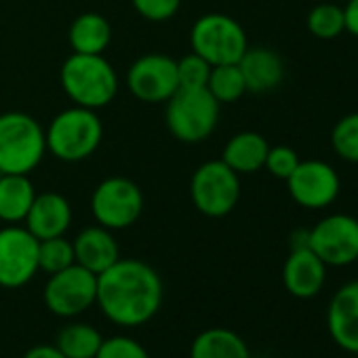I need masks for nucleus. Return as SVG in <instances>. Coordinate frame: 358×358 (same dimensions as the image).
Returning <instances> with one entry per match:
<instances>
[{"mask_svg":"<svg viewBox=\"0 0 358 358\" xmlns=\"http://www.w3.org/2000/svg\"><path fill=\"white\" fill-rule=\"evenodd\" d=\"M162 280L158 272L139 259H118L97 274V306L118 327H141L162 306Z\"/></svg>","mask_w":358,"mask_h":358,"instance_id":"obj_1","label":"nucleus"},{"mask_svg":"<svg viewBox=\"0 0 358 358\" xmlns=\"http://www.w3.org/2000/svg\"><path fill=\"white\" fill-rule=\"evenodd\" d=\"M66 95L74 106L99 110L106 108L118 93V76L103 55L72 53L59 74Z\"/></svg>","mask_w":358,"mask_h":358,"instance_id":"obj_2","label":"nucleus"},{"mask_svg":"<svg viewBox=\"0 0 358 358\" xmlns=\"http://www.w3.org/2000/svg\"><path fill=\"white\" fill-rule=\"evenodd\" d=\"M47 150L64 162L89 158L103 139V124L97 110L72 106L59 112L45 131Z\"/></svg>","mask_w":358,"mask_h":358,"instance_id":"obj_3","label":"nucleus"},{"mask_svg":"<svg viewBox=\"0 0 358 358\" xmlns=\"http://www.w3.org/2000/svg\"><path fill=\"white\" fill-rule=\"evenodd\" d=\"M45 152V131L30 114H0V173L30 175L41 164Z\"/></svg>","mask_w":358,"mask_h":358,"instance_id":"obj_4","label":"nucleus"},{"mask_svg":"<svg viewBox=\"0 0 358 358\" xmlns=\"http://www.w3.org/2000/svg\"><path fill=\"white\" fill-rule=\"evenodd\" d=\"M220 101L203 89H177L166 101V127L184 143H201L211 137L220 120Z\"/></svg>","mask_w":358,"mask_h":358,"instance_id":"obj_5","label":"nucleus"},{"mask_svg":"<svg viewBox=\"0 0 358 358\" xmlns=\"http://www.w3.org/2000/svg\"><path fill=\"white\" fill-rule=\"evenodd\" d=\"M192 53L201 55L211 66L238 64L249 49L243 26L224 13H209L196 20L190 32Z\"/></svg>","mask_w":358,"mask_h":358,"instance_id":"obj_6","label":"nucleus"},{"mask_svg":"<svg viewBox=\"0 0 358 358\" xmlns=\"http://www.w3.org/2000/svg\"><path fill=\"white\" fill-rule=\"evenodd\" d=\"M194 207L207 217H224L234 211L241 199V177L222 158L201 164L190 182Z\"/></svg>","mask_w":358,"mask_h":358,"instance_id":"obj_7","label":"nucleus"},{"mask_svg":"<svg viewBox=\"0 0 358 358\" xmlns=\"http://www.w3.org/2000/svg\"><path fill=\"white\" fill-rule=\"evenodd\" d=\"M43 299L47 310L59 318L80 316L97 301V274L78 264L49 274Z\"/></svg>","mask_w":358,"mask_h":358,"instance_id":"obj_8","label":"nucleus"},{"mask_svg":"<svg viewBox=\"0 0 358 358\" xmlns=\"http://www.w3.org/2000/svg\"><path fill=\"white\" fill-rule=\"evenodd\" d=\"M91 211L99 226L124 230L133 226L143 211V194L127 177H108L91 196Z\"/></svg>","mask_w":358,"mask_h":358,"instance_id":"obj_9","label":"nucleus"},{"mask_svg":"<svg viewBox=\"0 0 358 358\" xmlns=\"http://www.w3.org/2000/svg\"><path fill=\"white\" fill-rule=\"evenodd\" d=\"M38 272V238L9 224L0 230V287L20 289Z\"/></svg>","mask_w":358,"mask_h":358,"instance_id":"obj_10","label":"nucleus"},{"mask_svg":"<svg viewBox=\"0 0 358 358\" xmlns=\"http://www.w3.org/2000/svg\"><path fill=\"white\" fill-rule=\"evenodd\" d=\"M127 87L143 103H162L179 89L177 59L164 53H145L127 72Z\"/></svg>","mask_w":358,"mask_h":358,"instance_id":"obj_11","label":"nucleus"},{"mask_svg":"<svg viewBox=\"0 0 358 358\" xmlns=\"http://www.w3.org/2000/svg\"><path fill=\"white\" fill-rule=\"evenodd\" d=\"M310 249L333 268H343L358 259V220L345 213L322 217L310 230Z\"/></svg>","mask_w":358,"mask_h":358,"instance_id":"obj_12","label":"nucleus"},{"mask_svg":"<svg viewBox=\"0 0 358 358\" xmlns=\"http://www.w3.org/2000/svg\"><path fill=\"white\" fill-rule=\"evenodd\" d=\"M291 199L303 209H327L339 196V175L324 160H299L287 179Z\"/></svg>","mask_w":358,"mask_h":358,"instance_id":"obj_13","label":"nucleus"},{"mask_svg":"<svg viewBox=\"0 0 358 358\" xmlns=\"http://www.w3.org/2000/svg\"><path fill=\"white\" fill-rule=\"evenodd\" d=\"M331 339L345 352L358 354V278L335 291L327 308Z\"/></svg>","mask_w":358,"mask_h":358,"instance_id":"obj_14","label":"nucleus"},{"mask_svg":"<svg viewBox=\"0 0 358 358\" xmlns=\"http://www.w3.org/2000/svg\"><path fill=\"white\" fill-rule=\"evenodd\" d=\"M327 268L312 249H295L282 266V285L297 299L316 297L324 287Z\"/></svg>","mask_w":358,"mask_h":358,"instance_id":"obj_15","label":"nucleus"},{"mask_svg":"<svg viewBox=\"0 0 358 358\" xmlns=\"http://www.w3.org/2000/svg\"><path fill=\"white\" fill-rule=\"evenodd\" d=\"M24 222L30 234L38 241L64 236L72 224V207L57 192L36 194Z\"/></svg>","mask_w":358,"mask_h":358,"instance_id":"obj_16","label":"nucleus"},{"mask_svg":"<svg viewBox=\"0 0 358 358\" xmlns=\"http://www.w3.org/2000/svg\"><path fill=\"white\" fill-rule=\"evenodd\" d=\"M72 247L76 264L91 270L93 274H101L120 259V249L112 236V230L99 224L78 232V236L72 241Z\"/></svg>","mask_w":358,"mask_h":358,"instance_id":"obj_17","label":"nucleus"},{"mask_svg":"<svg viewBox=\"0 0 358 358\" xmlns=\"http://www.w3.org/2000/svg\"><path fill=\"white\" fill-rule=\"evenodd\" d=\"M243 72L247 91L251 93H268L274 91L285 78V62L282 57L266 47L247 49L238 62Z\"/></svg>","mask_w":358,"mask_h":358,"instance_id":"obj_18","label":"nucleus"},{"mask_svg":"<svg viewBox=\"0 0 358 358\" xmlns=\"http://www.w3.org/2000/svg\"><path fill=\"white\" fill-rule=\"evenodd\" d=\"M268 150L270 143L266 141L264 135L255 131H243L230 137V141L224 148L222 160L238 175H249L264 169Z\"/></svg>","mask_w":358,"mask_h":358,"instance_id":"obj_19","label":"nucleus"},{"mask_svg":"<svg viewBox=\"0 0 358 358\" xmlns=\"http://www.w3.org/2000/svg\"><path fill=\"white\" fill-rule=\"evenodd\" d=\"M36 190L28 175L0 173V222L20 224L26 220Z\"/></svg>","mask_w":358,"mask_h":358,"instance_id":"obj_20","label":"nucleus"},{"mask_svg":"<svg viewBox=\"0 0 358 358\" xmlns=\"http://www.w3.org/2000/svg\"><path fill=\"white\" fill-rule=\"evenodd\" d=\"M110 41H112V28L108 20L99 13L78 15L68 30V43L74 53L103 55Z\"/></svg>","mask_w":358,"mask_h":358,"instance_id":"obj_21","label":"nucleus"},{"mask_svg":"<svg viewBox=\"0 0 358 358\" xmlns=\"http://www.w3.org/2000/svg\"><path fill=\"white\" fill-rule=\"evenodd\" d=\"M190 358H251V352L236 331L215 327L194 337Z\"/></svg>","mask_w":358,"mask_h":358,"instance_id":"obj_22","label":"nucleus"},{"mask_svg":"<svg viewBox=\"0 0 358 358\" xmlns=\"http://www.w3.org/2000/svg\"><path fill=\"white\" fill-rule=\"evenodd\" d=\"M103 337L101 333L87 322H70L57 335V350L66 358H95Z\"/></svg>","mask_w":358,"mask_h":358,"instance_id":"obj_23","label":"nucleus"},{"mask_svg":"<svg viewBox=\"0 0 358 358\" xmlns=\"http://www.w3.org/2000/svg\"><path fill=\"white\" fill-rule=\"evenodd\" d=\"M209 93L220 101V103H234L247 93V85L243 78V72L238 64H224V66H213L207 83Z\"/></svg>","mask_w":358,"mask_h":358,"instance_id":"obj_24","label":"nucleus"},{"mask_svg":"<svg viewBox=\"0 0 358 358\" xmlns=\"http://www.w3.org/2000/svg\"><path fill=\"white\" fill-rule=\"evenodd\" d=\"M308 30L312 36L320 38V41H333L337 38L341 32H345V22H343V7H339L337 3H322L316 5L310 13H308Z\"/></svg>","mask_w":358,"mask_h":358,"instance_id":"obj_25","label":"nucleus"},{"mask_svg":"<svg viewBox=\"0 0 358 358\" xmlns=\"http://www.w3.org/2000/svg\"><path fill=\"white\" fill-rule=\"evenodd\" d=\"M72 264H76L74 247L66 236L38 241V270L47 274H55Z\"/></svg>","mask_w":358,"mask_h":358,"instance_id":"obj_26","label":"nucleus"},{"mask_svg":"<svg viewBox=\"0 0 358 358\" xmlns=\"http://www.w3.org/2000/svg\"><path fill=\"white\" fill-rule=\"evenodd\" d=\"M331 145L339 158L358 164V112L345 114L335 122L331 131Z\"/></svg>","mask_w":358,"mask_h":358,"instance_id":"obj_27","label":"nucleus"},{"mask_svg":"<svg viewBox=\"0 0 358 358\" xmlns=\"http://www.w3.org/2000/svg\"><path fill=\"white\" fill-rule=\"evenodd\" d=\"M211 68L213 66L196 53H190L182 59H177L179 89H203V87H207Z\"/></svg>","mask_w":358,"mask_h":358,"instance_id":"obj_28","label":"nucleus"},{"mask_svg":"<svg viewBox=\"0 0 358 358\" xmlns=\"http://www.w3.org/2000/svg\"><path fill=\"white\" fill-rule=\"evenodd\" d=\"M95 358H150V354L137 339L127 335H116L101 341Z\"/></svg>","mask_w":358,"mask_h":358,"instance_id":"obj_29","label":"nucleus"},{"mask_svg":"<svg viewBox=\"0 0 358 358\" xmlns=\"http://www.w3.org/2000/svg\"><path fill=\"white\" fill-rule=\"evenodd\" d=\"M299 164V156L293 148L289 145H274L268 150V156H266V169L278 177V179H289V175L295 171V166Z\"/></svg>","mask_w":358,"mask_h":358,"instance_id":"obj_30","label":"nucleus"},{"mask_svg":"<svg viewBox=\"0 0 358 358\" xmlns=\"http://www.w3.org/2000/svg\"><path fill=\"white\" fill-rule=\"evenodd\" d=\"M133 9L148 22H169L177 11L182 0H131Z\"/></svg>","mask_w":358,"mask_h":358,"instance_id":"obj_31","label":"nucleus"},{"mask_svg":"<svg viewBox=\"0 0 358 358\" xmlns=\"http://www.w3.org/2000/svg\"><path fill=\"white\" fill-rule=\"evenodd\" d=\"M343 22H345V30L358 38V0H345Z\"/></svg>","mask_w":358,"mask_h":358,"instance_id":"obj_32","label":"nucleus"},{"mask_svg":"<svg viewBox=\"0 0 358 358\" xmlns=\"http://www.w3.org/2000/svg\"><path fill=\"white\" fill-rule=\"evenodd\" d=\"M24 358H66V356L57 350V345L41 343V345L30 348V350L24 354Z\"/></svg>","mask_w":358,"mask_h":358,"instance_id":"obj_33","label":"nucleus"},{"mask_svg":"<svg viewBox=\"0 0 358 358\" xmlns=\"http://www.w3.org/2000/svg\"><path fill=\"white\" fill-rule=\"evenodd\" d=\"M291 251L295 249H310V230L306 228H299L291 234Z\"/></svg>","mask_w":358,"mask_h":358,"instance_id":"obj_34","label":"nucleus"},{"mask_svg":"<svg viewBox=\"0 0 358 358\" xmlns=\"http://www.w3.org/2000/svg\"><path fill=\"white\" fill-rule=\"evenodd\" d=\"M331 3H345V0H331Z\"/></svg>","mask_w":358,"mask_h":358,"instance_id":"obj_35","label":"nucleus"},{"mask_svg":"<svg viewBox=\"0 0 358 358\" xmlns=\"http://www.w3.org/2000/svg\"><path fill=\"white\" fill-rule=\"evenodd\" d=\"M356 262H358V259H356Z\"/></svg>","mask_w":358,"mask_h":358,"instance_id":"obj_36","label":"nucleus"}]
</instances>
